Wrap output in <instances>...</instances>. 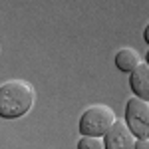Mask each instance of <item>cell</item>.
Segmentation results:
<instances>
[{
    "label": "cell",
    "instance_id": "6",
    "mask_svg": "<svg viewBox=\"0 0 149 149\" xmlns=\"http://www.w3.org/2000/svg\"><path fill=\"white\" fill-rule=\"evenodd\" d=\"M139 64H141V56H139V52L135 48H121V50H117V54H115V66H117L119 72L131 74Z\"/></svg>",
    "mask_w": 149,
    "mask_h": 149
},
{
    "label": "cell",
    "instance_id": "1",
    "mask_svg": "<svg viewBox=\"0 0 149 149\" xmlns=\"http://www.w3.org/2000/svg\"><path fill=\"white\" fill-rule=\"evenodd\" d=\"M36 102L34 86L26 80H8L0 86V117L18 119L26 115Z\"/></svg>",
    "mask_w": 149,
    "mask_h": 149
},
{
    "label": "cell",
    "instance_id": "8",
    "mask_svg": "<svg viewBox=\"0 0 149 149\" xmlns=\"http://www.w3.org/2000/svg\"><path fill=\"white\" fill-rule=\"evenodd\" d=\"M133 149H149V137H141L135 141V147Z\"/></svg>",
    "mask_w": 149,
    "mask_h": 149
},
{
    "label": "cell",
    "instance_id": "2",
    "mask_svg": "<svg viewBox=\"0 0 149 149\" xmlns=\"http://www.w3.org/2000/svg\"><path fill=\"white\" fill-rule=\"evenodd\" d=\"M117 121L115 117V111L109 107V105H103V103H97V105H90L80 117V133L81 135H92V137H103L111 125Z\"/></svg>",
    "mask_w": 149,
    "mask_h": 149
},
{
    "label": "cell",
    "instance_id": "7",
    "mask_svg": "<svg viewBox=\"0 0 149 149\" xmlns=\"http://www.w3.org/2000/svg\"><path fill=\"white\" fill-rule=\"evenodd\" d=\"M78 149H105L103 137H92V135H81L78 141Z\"/></svg>",
    "mask_w": 149,
    "mask_h": 149
},
{
    "label": "cell",
    "instance_id": "5",
    "mask_svg": "<svg viewBox=\"0 0 149 149\" xmlns=\"http://www.w3.org/2000/svg\"><path fill=\"white\" fill-rule=\"evenodd\" d=\"M129 88L135 97L149 102V64L141 62L137 68L129 74Z\"/></svg>",
    "mask_w": 149,
    "mask_h": 149
},
{
    "label": "cell",
    "instance_id": "9",
    "mask_svg": "<svg viewBox=\"0 0 149 149\" xmlns=\"http://www.w3.org/2000/svg\"><path fill=\"white\" fill-rule=\"evenodd\" d=\"M143 40H145V44H149V22L145 24V28H143Z\"/></svg>",
    "mask_w": 149,
    "mask_h": 149
},
{
    "label": "cell",
    "instance_id": "3",
    "mask_svg": "<svg viewBox=\"0 0 149 149\" xmlns=\"http://www.w3.org/2000/svg\"><path fill=\"white\" fill-rule=\"evenodd\" d=\"M129 129L137 139L149 137V102L141 97H129L125 103V117H123Z\"/></svg>",
    "mask_w": 149,
    "mask_h": 149
},
{
    "label": "cell",
    "instance_id": "4",
    "mask_svg": "<svg viewBox=\"0 0 149 149\" xmlns=\"http://www.w3.org/2000/svg\"><path fill=\"white\" fill-rule=\"evenodd\" d=\"M137 137L129 129L125 121H115L111 129L103 135V147L105 149H133Z\"/></svg>",
    "mask_w": 149,
    "mask_h": 149
},
{
    "label": "cell",
    "instance_id": "10",
    "mask_svg": "<svg viewBox=\"0 0 149 149\" xmlns=\"http://www.w3.org/2000/svg\"><path fill=\"white\" fill-rule=\"evenodd\" d=\"M145 62L149 64V50H147V56H145Z\"/></svg>",
    "mask_w": 149,
    "mask_h": 149
}]
</instances>
